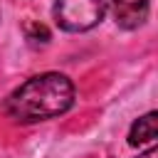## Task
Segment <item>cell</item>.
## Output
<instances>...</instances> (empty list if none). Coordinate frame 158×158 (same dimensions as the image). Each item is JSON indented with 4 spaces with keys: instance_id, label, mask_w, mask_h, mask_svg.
Instances as JSON below:
<instances>
[{
    "instance_id": "cell-6",
    "label": "cell",
    "mask_w": 158,
    "mask_h": 158,
    "mask_svg": "<svg viewBox=\"0 0 158 158\" xmlns=\"http://www.w3.org/2000/svg\"><path fill=\"white\" fill-rule=\"evenodd\" d=\"M138 158H158V148H156V146H151V148H148L146 153H141Z\"/></svg>"
},
{
    "instance_id": "cell-4",
    "label": "cell",
    "mask_w": 158,
    "mask_h": 158,
    "mask_svg": "<svg viewBox=\"0 0 158 158\" xmlns=\"http://www.w3.org/2000/svg\"><path fill=\"white\" fill-rule=\"evenodd\" d=\"M156 136H158V114L148 111L146 116L133 121V126L128 131V146H133V148L148 146V143L156 141Z\"/></svg>"
},
{
    "instance_id": "cell-2",
    "label": "cell",
    "mask_w": 158,
    "mask_h": 158,
    "mask_svg": "<svg viewBox=\"0 0 158 158\" xmlns=\"http://www.w3.org/2000/svg\"><path fill=\"white\" fill-rule=\"evenodd\" d=\"M109 10V0H54L52 15L59 30L64 32H86L94 30Z\"/></svg>"
},
{
    "instance_id": "cell-5",
    "label": "cell",
    "mask_w": 158,
    "mask_h": 158,
    "mask_svg": "<svg viewBox=\"0 0 158 158\" xmlns=\"http://www.w3.org/2000/svg\"><path fill=\"white\" fill-rule=\"evenodd\" d=\"M25 35H27V40L32 44H47L49 42V30L44 25H40V22H27L25 25Z\"/></svg>"
},
{
    "instance_id": "cell-3",
    "label": "cell",
    "mask_w": 158,
    "mask_h": 158,
    "mask_svg": "<svg viewBox=\"0 0 158 158\" xmlns=\"http://www.w3.org/2000/svg\"><path fill=\"white\" fill-rule=\"evenodd\" d=\"M151 0H111V15L118 27L136 30L148 20Z\"/></svg>"
},
{
    "instance_id": "cell-1",
    "label": "cell",
    "mask_w": 158,
    "mask_h": 158,
    "mask_svg": "<svg viewBox=\"0 0 158 158\" xmlns=\"http://www.w3.org/2000/svg\"><path fill=\"white\" fill-rule=\"evenodd\" d=\"M74 106V84L59 72H44L20 84L5 104V111L17 123H37L67 114Z\"/></svg>"
}]
</instances>
